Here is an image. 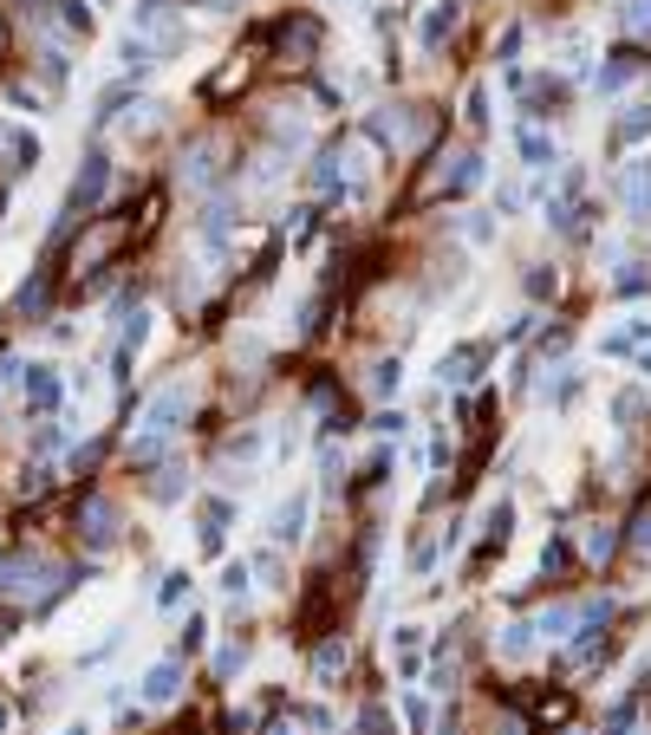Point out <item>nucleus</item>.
<instances>
[{"instance_id":"f257e3e1","label":"nucleus","mask_w":651,"mask_h":735,"mask_svg":"<svg viewBox=\"0 0 651 735\" xmlns=\"http://www.w3.org/2000/svg\"><path fill=\"white\" fill-rule=\"evenodd\" d=\"M183 423H189V384L176 378V384H163L150 404H143V423H137V436L124 443V456L137 462V469H150V462H163V449L183 436Z\"/></svg>"},{"instance_id":"f03ea898","label":"nucleus","mask_w":651,"mask_h":735,"mask_svg":"<svg viewBox=\"0 0 651 735\" xmlns=\"http://www.w3.org/2000/svg\"><path fill=\"white\" fill-rule=\"evenodd\" d=\"M104 189H111V156H104V150H85V163H78V176H72V195H65V215H72V221H91L98 202H104Z\"/></svg>"},{"instance_id":"7ed1b4c3","label":"nucleus","mask_w":651,"mask_h":735,"mask_svg":"<svg viewBox=\"0 0 651 735\" xmlns=\"http://www.w3.org/2000/svg\"><path fill=\"white\" fill-rule=\"evenodd\" d=\"M13 391H20V404H26L33 417H52V410H59V397H65V378H59L52 365H33V358H20V371H13Z\"/></svg>"},{"instance_id":"20e7f679","label":"nucleus","mask_w":651,"mask_h":735,"mask_svg":"<svg viewBox=\"0 0 651 735\" xmlns=\"http://www.w3.org/2000/svg\"><path fill=\"white\" fill-rule=\"evenodd\" d=\"M52 287H59V267H52V254L20 280V293H13V313L7 319H20V326H39L46 319V306H52Z\"/></svg>"},{"instance_id":"39448f33","label":"nucleus","mask_w":651,"mask_h":735,"mask_svg":"<svg viewBox=\"0 0 651 735\" xmlns=\"http://www.w3.org/2000/svg\"><path fill=\"white\" fill-rule=\"evenodd\" d=\"M117 521H124V515H117V502H111V495H85V502H78V515H72V528H78V541H85L91 554H104V547L117 541Z\"/></svg>"},{"instance_id":"423d86ee","label":"nucleus","mask_w":651,"mask_h":735,"mask_svg":"<svg viewBox=\"0 0 651 735\" xmlns=\"http://www.w3.org/2000/svg\"><path fill=\"white\" fill-rule=\"evenodd\" d=\"M150 306H124V332H117V352H111V384H124L130 371H137V352H143V339H150Z\"/></svg>"},{"instance_id":"0eeeda50","label":"nucleus","mask_w":651,"mask_h":735,"mask_svg":"<svg viewBox=\"0 0 651 735\" xmlns=\"http://www.w3.org/2000/svg\"><path fill=\"white\" fill-rule=\"evenodd\" d=\"M496 358V345H483V339H470V345H456V352H443L437 358V384H450V391H470L476 378H483V365Z\"/></svg>"},{"instance_id":"6e6552de","label":"nucleus","mask_w":651,"mask_h":735,"mask_svg":"<svg viewBox=\"0 0 651 735\" xmlns=\"http://www.w3.org/2000/svg\"><path fill=\"white\" fill-rule=\"evenodd\" d=\"M509 534H515V502L502 495V502L483 515V541H476V567H470V573H483L489 560H502V554H509Z\"/></svg>"},{"instance_id":"1a4fd4ad","label":"nucleus","mask_w":651,"mask_h":735,"mask_svg":"<svg viewBox=\"0 0 651 735\" xmlns=\"http://www.w3.org/2000/svg\"><path fill=\"white\" fill-rule=\"evenodd\" d=\"M137 697H143L150 710H170V704L183 697V658H157V664L143 671V684H137Z\"/></svg>"},{"instance_id":"9d476101","label":"nucleus","mask_w":651,"mask_h":735,"mask_svg":"<svg viewBox=\"0 0 651 735\" xmlns=\"http://www.w3.org/2000/svg\"><path fill=\"white\" fill-rule=\"evenodd\" d=\"M306 508H313V495H306V489H293V495L274 508V521H267L274 547H300V541H306Z\"/></svg>"},{"instance_id":"9b49d317","label":"nucleus","mask_w":651,"mask_h":735,"mask_svg":"<svg viewBox=\"0 0 651 735\" xmlns=\"http://www.w3.org/2000/svg\"><path fill=\"white\" fill-rule=\"evenodd\" d=\"M646 65H651V59L639 52V46H619V52H613V59L600 65V78H593V85H600V91H626V85H633V78H639Z\"/></svg>"},{"instance_id":"f8f14e48","label":"nucleus","mask_w":651,"mask_h":735,"mask_svg":"<svg viewBox=\"0 0 651 735\" xmlns=\"http://www.w3.org/2000/svg\"><path fill=\"white\" fill-rule=\"evenodd\" d=\"M456 20H463V0H437V7L424 13V26H417V46H424V52H437V46L456 33Z\"/></svg>"},{"instance_id":"ddd939ff","label":"nucleus","mask_w":651,"mask_h":735,"mask_svg":"<svg viewBox=\"0 0 651 735\" xmlns=\"http://www.w3.org/2000/svg\"><path fill=\"white\" fill-rule=\"evenodd\" d=\"M215 150H222L215 137H196V143L183 150V182H189V189H209V182H215Z\"/></svg>"},{"instance_id":"4468645a","label":"nucleus","mask_w":651,"mask_h":735,"mask_svg":"<svg viewBox=\"0 0 651 735\" xmlns=\"http://www.w3.org/2000/svg\"><path fill=\"white\" fill-rule=\"evenodd\" d=\"M280 52H293V59H313V52H320V20H306V13L280 20Z\"/></svg>"},{"instance_id":"2eb2a0df","label":"nucleus","mask_w":651,"mask_h":735,"mask_svg":"<svg viewBox=\"0 0 651 735\" xmlns=\"http://www.w3.org/2000/svg\"><path fill=\"white\" fill-rule=\"evenodd\" d=\"M515 150H522L528 169H554V137L541 124H515Z\"/></svg>"},{"instance_id":"dca6fc26","label":"nucleus","mask_w":651,"mask_h":735,"mask_svg":"<svg viewBox=\"0 0 651 735\" xmlns=\"http://www.w3.org/2000/svg\"><path fill=\"white\" fill-rule=\"evenodd\" d=\"M346 664H352V645H346V638H326V645L313 651V677H320V690H333V684L346 677Z\"/></svg>"},{"instance_id":"f3484780","label":"nucleus","mask_w":651,"mask_h":735,"mask_svg":"<svg viewBox=\"0 0 651 735\" xmlns=\"http://www.w3.org/2000/svg\"><path fill=\"white\" fill-rule=\"evenodd\" d=\"M639 137H651V104H626V117H613V137H606V143H613V156H619V150H633Z\"/></svg>"},{"instance_id":"a211bd4d","label":"nucleus","mask_w":651,"mask_h":735,"mask_svg":"<svg viewBox=\"0 0 651 735\" xmlns=\"http://www.w3.org/2000/svg\"><path fill=\"white\" fill-rule=\"evenodd\" d=\"M619 195H626V208H633L639 221H651V156H646V163H633V169H626Z\"/></svg>"},{"instance_id":"6ab92c4d","label":"nucleus","mask_w":651,"mask_h":735,"mask_svg":"<svg viewBox=\"0 0 651 735\" xmlns=\"http://www.w3.org/2000/svg\"><path fill=\"white\" fill-rule=\"evenodd\" d=\"M580 554H587L593 567H606V560L619 554V528H613V521H587V534H580Z\"/></svg>"},{"instance_id":"aec40b11","label":"nucleus","mask_w":651,"mask_h":735,"mask_svg":"<svg viewBox=\"0 0 651 735\" xmlns=\"http://www.w3.org/2000/svg\"><path fill=\"white\" fill-rule=\"evenodd\" d=\"M646 339H651V319H626V326H613V332L600 339V352H606V358H626V352H639Z\"/></svg>"},{"instance_id":"412c9836","label":"nucleus","mask_w":651,"mask_h":735,"mask_svg":"<svg viewBox=\"0 0 651 735\" xmlns=\"http://www.w3.org/2000/svg\"><path fill=\"white\" fill-rule=\"evenodd\" d=\"M228 515H235V508H228L222 495H209V502H202V534H196V541H202V554H222V528H228Z\"/></svg>"},{"instance_id":"4be33fe9","label":"nucleus","mask_w":651,"mask_h":735,"mask_svg":"<svg viewBox=\"0 0 651 735\" xmlns=\"http://www.w3.org/2000/svg\"><path fill=\"white\" fill-rule=\"evenodd\" d=\"M52 482H59V476H52V462H20V476H13V495H20V502H39Z\"/></svg>"},{"instance_id":"5701e85b","label":"nucleus","mask_w":651,"mask_h":735,"mask_svg":"<svg viewBox=\"0 0 651 735\" xmlns=\"http://www.w3.org/2000/svg\"><path fill=\"white\" fill-rule=\"evenodd\" d=\"M130 98H137V85H130V78H117L111 91H98V111H91V130H104V124H111V117H117V111H124Z\"/></svg>"},{"instance_id":"b1692460","label":"nucleus","mask_w":651,"mask_h":735,"mask_svg":"<svg viewBox=\"0 0 651 735\" xmlns=\"http://www.w3.org/2000/svg\"><path fill=\"white\" fill-rule=\"evenodd\" d=\"M261 462V430H241V443L222 449V469H254Z\"/></svg>"},{"instance_id":"393cba45","label":"nucleus","mask_w":651,"mask_h":735,"mask_svg":"<svg viewBox=\"0 0 651 735\" xmlns=\"http://www.w3.org/2000/svg\"><path fill=\"white\" fill-rule=\"evenodd\" d=\"M150 495H157V502L189 495V469H183V462H163V469H157V482H150Z\"/></svg>"},{"instance_id":"a878e982","label":"nucleus","mask_w":651,"mask_h":735,"mask_svg":"<svg viewBox=\"0 0 651 735\" xmlns=\"http://www.w3.org/2000/svg\"><path fill=\"white\" fill-rule=\"evenodd\" d=\"M535 645H541V638H535V625H502V638H496V651H502V658H515V664H522Z\"/></svg>"},{"instance_id":"bb28decb","label":"nucleus","mask_w":651,"mask_h":735,"mask_svg":"<svg viewBox=\"0 0 651 735\" xmlns=\"http://www.w3.org/2000/svg\"><path fill=\"white\" fill-rule=\"evenodd\" d=\"M365 384H372V397H398V384H404V365H398V358H378Z\"/></svg>"},{"instance_id":"cd10ccee","label":"nucleus","mask_w":651,"mask_h":735,"mask_svg":"<svg viewBox=\"0 0 651 735\" xmlns=\"http://www.w3.org/2000/svg\"><path fill=\"white\" fill-rule=\"evenodd\" d=\"M639 417H646V391L633 384V391H619V397H613V423H619V430H633Z\"/></svg>"},{"instance_id":"c85d7f7f","label":"nucleus","mask_w":651,"mask_h":735,"mask_svg":"<svg viewBox=\"0 0 651 735\" xmlns=\"http://www.w3.org/2000/svg\"><path fill=\"white\" fill-rule=\"evenodd\" d=\"M248 586H254L248 560H228V567H222V593H228V599H248Z\"/></svg>"},{"instance_id":"c756f323","label":"nucleus","mask_w":651,"mask_h":735,"mask_svg":"<svg viewBox=\"0 0 651 735\" xmlns=\"http://www.w3.org/2000/svg\"><path fill=\"white\" fill-rule=\"evenodd\" d=\"M104 449H111V443H104V436H91V443H85V449H72V476H91V469H98V462H104Z\"/></svg>"},{"instance_id":"7c9ffc66","label":"nucleus","mask_w":651,"mask_h":735,"mask_svg":"<svg viewBox=\"0 0 651 735\" xmlns=\"http://www.w3.org/2000/svg\"><path fill=\"white\" fill-rule=\"evenodd\" d=\"M567 567H574V547H567V541L554 534V541L541 547V573H567Z\"/></svg>"},{"instance_id":"2f4dec72","label":"nucleus","mask_w":651,"mask_h":735,"mask_svg":"<svg viewBox=\"0 0 651 735\" xmlns=\"http://www.w3.org/2000/svg\"><path fill=\"white\" fill-rule=\"evenodd\" d=\"M241 664H248V645H222V651H215V684H228Z\"/></svg>"},{"instance_id":"473e14b6","label":"nucleus","mask_w":651,"mask_h":735,"mask_svg":"<svg viewBox=\"0 0 651 735\" xmlns=\"http://www.w3.org/2000/svg\"><path fill=\"white\" fill-rule=\"evenodd\" d=\"M626 547H633V554H651V502L633 515V528H626Z\"/></svg>"},{"instance_id":"72a5a7b5","label":"nucleus","mask_w":651,"mask_h":735,"mask_svg":"<svg viewBox=\"0 0 651 735\" xmlns=\"http://www.w3.org/2000/svg\"><path fill=\"white\" fill-rule=\"evenodd\" d=\"M398 710H404V730L411 735H430V704H424V697H404Z\"/></svg>"},{"instance_id":"f704fd0d","label":"nucleus","mask_w":651,"mask_h":735,"mask_svg":"<svg viewBox=\"0 0 651 735\" xmlns=\"http://www.w3.org/2000/svg\"><path fill=\"white\" fill-rule=\"evenodd\" d=\"M522 287H528V300H548V293H554V267H528Z\"/></svg>"},{"instance_id":"c9c22d12","label":"nucleus","mask_w":651,"mask_h":735,"mask_svg":"<svg viewBox=\"0 0 651 735\" xmlns=\"http://www.w3.org/2000/svg\"><path fill=\"white\" fill-rule=\"evenodd\" d=\"M320 469H326V489H333V495H339V482H346V456H339V449H333V443H326V449H320Z\"/></svg>"},{"instance_id":"e433bc0d","label":"nucleus","mask_w":651,"mask_h":735,"mask_svg":"<svg viewBox=\"0 0 651 735\" xmlns=\"http://www.w3.org/2000/svg\"><path fill=\"white\" fill-rule=\"evenodd\" d=\"M248 573H261V586H274V593L287 586V580H280V573H287V567H280V554H261V560H254Z\"/></svg>"},{"instance_id":"4c0bfd02","label":"nucleus","mask_w":651,"mask_h":735,"mask_svg":"<svg viewBox=\"0 0 651 735\" xmlns=\"http://www.w3.org/2000/svg\"><path fill=\"white\" fill-rule=\"evenodd\" d=\"M183 599H189V573H170V580H163V593H157V606L170 612V606H183Z\"/></svg>"},{"instance_id":"58836bf2","label":"nucleus","mask_w":651,"mask_h":735,"mask_svg":"<svg viewBox=\"0 0 651 735\" xmlns=\"http://www.w3.org/2000/svg\"><path fill=\"white\" fill-rule=\"evenodd\" d=\"M613 287H619V293H646V287H651V274H646V267H639V261H626Z\"/></svg>"},{"instance_id":"ea45409f","label":"nucleus","mask_w":651,"mask_h":735,"mask_svg":"<svg viewBox=\"0 0 651 735\" xmlns=\"http://www.w3.org/2000/svg\"><path fill=\"white\" fill-rule=\"evenodd\" d=\"M470 124H489V85L483 78L470 85Z\"/></svg>"},{"instance_id":"a19ab883","label":"nucleus","mask_w":651,"mask_h":735,"mask_svg":"<svg viewBox=\"0 0 651 735\" xmlns=\"http://www.w3.org/2000/svg\"><path fill=\"white\" fill-rule=\"evenodd\" d=\"M437 554H443L437 541H417V547H411V573H430V567H437Z\"/></svg>"},{"instance_id":"79ce46f5","label":"nucleus","mask_w":651,"mask_h":735,"mask_svg":"<svg viewBox=\"0 0 651 735\" xmlns=\"http://www.w3.org/2000/svg\"><path fill=\"white\" fill-rule=\"evenodd\" d=\"M626 26H633L639 39H651V0H633V7H626Z\"/></svg>"},{"instance_id":"37998d69","label":"nucleus","mask_w":651,"mask_h":735,"mask_svg":"<svg viewBox=\"0 0 651 735\" xmlns=\"http://www.w3.org/2000/svg\"><path fill=\"white\" fill-rule=\"evenodd\" d=\"M372 430H378V436H404V410H378Z\"/></svg>"},{"instance_id":"c03bdc74","label":"nucleus","mask_w":651,"mask_h":735,"mask_svg":"<svg viewBox=\"0 0 651 735\" xmlns=\"http://www.w3.org/2000/svg\"><path fill=\"white\" fill-rule=\"evenodd\" d=\"M515 52H522V26H509V33H502V46H496V59H502V65H515Z\"/></svg>"},{"instance_id":"a18cd8bd","label":"nucleus","mask_w":651,"mask_h":735,"mask_svg":"<svg viewBox=\"0 0 651 735\" xmlns=\"http://www.w3.org/2000/svg\"><path fill=\"white\" fill-rule=\"evenodd\" d=\"M391 645H398V651H417V645H424V632H417V625H398V632H391Z\"/></svg>"},{"instance_id":"49530a36","label":"nucleus","mask_w":651,"mask_h":735,"mask_svg":"<svg viewBox=\"0 0 651 735\" xmlns=\"http://www.w3.org/2000/svg\"><path fill=\"white\" fill-rule=\"evenodd\" d=\"M202 632H209V625H202V619H189V632H183V645H176V658H183V651H196V645H202Z\"/></svg>"},{"instance_id":"de8ad7c7","label":"nucleus","mask_w":651,"mask_h":735,"mask_svg":"<svg viewBox=\"0 0 651 735\" xmlns=\"http://www.w3.org/2000/svg\"><path fill=\"white\" fill-rule=\"evenodd\" d=\"M7 46H13V39H7V20H0V59H7Z\"/></svg>"},{"instance_id":"09e8293b","label":"nucleus","mask_w":651,"mask_h":735,"mask_svg":"<svg viewBox=\"0 0 651 735\" xmlns=\"http://www.w3.org/2000/svg\"><path fill=\"white\" fill-rule=\"evenodd\" d=\"M639 371H646V378H651V352H639Z\"/></svg>"},{"instance_id":"8fccbe9b","label":"nucleus","mask_w":651,"mask_h":735,"mask_svg":"<svg viewBox=\"0 0 651 735\" xmlns=\"http://www.w3.org/2000/svg\"><path fill=\"white\" fill-rule=\"evenodd\" d=\"M267 735H293V723H274V730H267Z\"/></svg>"},{"instance_id":"3c124183","label":"nucleus","mask_w":651,"mask_h":735,"mask_svg":"<svg viewBox=\"0 0 651 735\" xmlns=\"http://www.w3.org/2000/svg\"><path fill=\"white\" fill-rule=\"evenodd\" d=\"M65 735H91V730H85V723H72V730H65Z\"/></svg>"},{"instance_id":"603ef678","label":"nucleus","mask_w":651,"mask_h":735,"mask_svg":"<svg viewBox=\"0 0 651 735\" xmlns=\"http://www.w3.org/2000/svg\"><path fill=\"white\" fill-rule=\"evenodd\" d=\"M619 735H651V730H619Z\"/></svg>"},{"instance_id":"864d4df0","label":"nucleus","mask_w":651,"mask_h":735,"mask_svg":"<svg viewBox=\"0 0 651 735\" xmlns=\"http://www.w3.org/2000/svg\"><path fill=\"white\" fill-rule=\"evenodd\" d=\"M443 735H456V723H450V730H443Z\"/></svg>"}]
</instances>
